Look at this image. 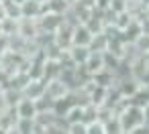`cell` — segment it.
Wrapping results in <instances>:
<instances>
[{
    "label": "cell",
    "instance_id": "obj_1",
    "mask_svg": "<svg viewBox=\"0 0 149 134\" xmlns=\"http://www.w3.org/2000/svg\"><path fill=\"white\" fill-rule=\"evenodd\" d=\"M118 120H120V126H123L125 134H129L133 128H137V126H141V124H147V120H145V110L139 108V106H133V104H129V106L120 112Z\"/></svg>",
    "mask_w": 149,
    "mask_h": 134
},
{
    "label": "cell",
    "instance_id": "obj_2",
    "mask_svg": "<svg viewBox=\"0 0 149 134\" xmlns=\"http://www.w3.org/2000/svg\"><path fill=\"white\" fill-rule=\"evenodd\" d=\"M17 110V116L21 120H35L37 114H39V108H37V100H31V98H21L15 106Z\"/></svg>",
    "mask_w": 149,
    "mask_h": 134
},
{
    "label": "cell",
    "instance_id": "obj_3",
    "mask_svg": "<svg viewBox=\"0 0 149 134\" xmlns=\"http://www.w3.org/2000/svg\"><path fill=\"white\" fill-rule=\"evenodd\" d=\"M37 23H39V29H41V33H55L63 23H65V16L63 14H57V12H45L41 19H37Z\"/></svg>",
    "mask_w": 149,
    "mask_h": 134
},
{
    "label": "cell",
    "instance_id": "obj_4",
    "mask_svg": "<svg viewBox=\"0 0 149 134\" xmlns=\"http://www.w3.org/2000/svg\"><path fill=\"white\" fill-rule=\"evenodd\" d=\"M39 33H41V29H39V23H37L35 19H21V21H19V31H17V35H21L23 39L35 41Z\"/></svg>",
    "mask_w": 149,
    "mask_h": 134
},
{
    "label": "cell",
    "instance_id": "obj_5",
    "mask_svg": "<svg viewBox=\"0 0 149 134\" xmlns=\"http://www.w3.org/2000/svg\"><path fill=\"white\" fill-rule=\"evenodd\" d=\"M70 91H72V89H70V85H68L61 77H57V79L47 81L45 96H47V98H51V100H61V98H65Z\"/></svg>",
    "mask_w": 149,
    "mask_h": 134
},
{
    "label": "cell",
    "instance_id": "obj_6",
    "mask_svg": "<svg viewBox=\"0 0 149 134\" xmlns=\"http://www.w3.org/2000/svg\"><path fill=\"white\" fill-rule=\"evenodd\" d=\"M92 37H94V33H92L84 23H82V25H76V27H74V39H72V45H76V47H90Z\"/></svg>",
    "mask_w": 149,
    "mask_h": 134
},
{
    "label": "cell",
    "instance_id": "obj_7",
    "mask_svg": "<svg viewBox=\"0 0 149 134\" xmlns=\"http://www.w3.org/2000/svg\"><path fill=\"white\" fill-rule=\"evenodd\" d=\"M45 89H47V81L41 77V79H31L27 83V87L23 89V96L25 98H31V100H39L45 96Z\"/></svg>",
    "mask_w": 149,
    "mask_h": 134
},
{
    "label": "cell",
    "instance_id": "obj_8",
    "mask_svg": "<svg viewBox=\"0 0 149 134\" xmlns=\"http://www.w3.org/2000/svg\"><path fill=\"white\" fill-rule=\"evenodd\" d=\"M21 8H23V19H41L47 10H45V4H39V2H35V0H25V2L21 4Z\"/></svg>",
    "mask_w": 149,
    "mask_h": 134
},
{
    "label": "cell",
    "instance_id": "obj_9",
    "mask_svg": "<svg viewBox=\"0 0 149 134\" xmlns=\"http://www.w3.org/2000/svg\"><path fill=\"white\" fill-rule=\"evenodd\" d=\"M116 73L112 71V69H108V67H104V69H100L98 73H94V77H92V81L96 83V85H102V87H112L114 83H116Z\"/></svg>",
    "mask_w": 149,
    "mask_h": 134
},
{
    "label": "cell",
    "instance_id": "obj_10",
    "mask_svg": "<svg viewBox=\"0 0 149 134\" xmlns=\"http://www.w3.org/2000/svg\"><path fill=\"white\" fill-rule=\"evenodd\" d=\"M108 45H110V37L106 31L102 33H96L92 37V43H90V51H96V53H104L108 51Z\"/></svg>",
    "mask_w": 149,
    "mask_h": 134
},
{
    "label": "cell",
    "instance_id": "obj_11",
    "mask_svg": "<svg viewBox=\"0 0 149 134\" xmlns=\"http://www.w3.org/2000/svg\"><path fill=\"white\" fill-rule=\"evenodd\" d=\"M68 53H70V57H72V61L76 65H84L88 61V57H90L92 51H90V47H76V45H72L68 49Z\"/></svg>",
    "mask_w": 149,
    "mask_h": 134
},
{
    "label": "cell",
    "instance_id": "obj_12",
    "mask_svg": "<svg viewBox=\"0 0 149 134\" xmlns=\"http://www.w3.org/2000/svg\"><path fill=\"white\" fill-rule=\"evenodd\" d=\"M84 67H86L92 75L98 73L100 69H104V53H96V51H92L90 57H88V61L84 63Z\"/></svg>",
    "mask_w": 149,
    "mask_h": 134
},
{
    "label": "cell",
    "instance_id": "obj_13",
    "mask_svg": "<svg viewBox=\"0 0 149 134\" xmlns=\"http://www.w3.org/2000/svg\"><path fill=\"white\" fill-rule=\"evenodd\" d=\"M70 2L68 0H47V4H45V10L49 12H57V14H65L70 10Z\"/></svg>",
    "mask_w": 149,
    "mask_h": 134
},
{
    "label": "cell",
    "instance_id": "obj_14",
    "mask_svg": "<svg viewBox=\"0 0 149 134\" xmlns=\"http://www.w3.org/2000/svg\"><path fill=\"white\" fill-rule=\"evenodd\" d=\"M131 45L137 49V53H139V55H143V57H145V55L149 53V35H147V33H141V35L131 43Z\"/></svg>",
    "mask_w": 149,
    "mask_h": 134
},
{
    "label": "cell",
    "instance_id": "obj_15",
    "mask_svg": "<svg viewBox=\"0 0 149 134\" xmlns=\"http://www.w3.org/2000/svg\"><path fill=\"white\" fill-rule=\"evenodd\" d=\"M68 134H88V124L86 122L68 124Z\"/></svg>",
    "mask_w": 149,
    "mask_h": 134
},
{
    "label": "cell",
    "instance_id": "obj_16",
    "mask_svg": "<svg viewBox=\"0 0 149 134\" xmlns=\"http://www.w3.org/2000/svg\"><path fill=\"white\" fill-rule=\"evenodd\" d=\"M88 134H106V126H104V122H100V120L90 122V124H88Z\"/></svg>",
    "mask_w": 149,
    "mask_h": 134
},
{
    "label": "cell",
    "instance_id": "obj_17",
    "mask_svg": "<svg viewBox=\"0 0 149 134\" xmlns=\"http://www.w3.org/2000/svg\"><path fill=\"white\" fill-rule=\"evenodd\" d=\"M110 6H112V0H96V10H110Z\"/></svg>",
    "mask_w": 149,
    "mask_h": 134
},
{
    "label": "cell",
    "instance_id": "obj_18",
    "mask_svg": "<svg viewBox=\"0 0 149 134\" xmlns=\"http://www.w3.org/2000/svg\"><path fill=\"white\" fill-rule=\"evenodd\" d=\"M129 134H149V124H141V126L133 128Z\"/></svg>",
    "mask_w": 149,
    "mask_h": 134
},
{
    "label": "cell",
    "instance_id": "obj_19",
    "mask_svg": "<svg viewBox=\"0 0 149 134\" xmlns=\"http://www.w3.org/2000/svg\"><path fill=\"white\" fill-rule=\"evenodd\" d=\"M8 51V37H0V55Z\"/></svg>",
    "mask_w": 149,
    "mask_h": 134
},
{
    "label": "cell",
    "instance_id": "obj_20",
    "mask_svg": "<svg viewBox=\"0 0 149 134\" xmlns=\"http://www.w3.org/2000/svg\"><path fill=\"white\" fill-rule=\"evenodd\" d=\"M143 110H145V120H147V124H149V104H147Z\"/></svg>",
    "mask_w": 149,
    "mask_h": 134
},
{
    "label": "cell",
    "instance_id": "obj_21",
    "mask_svg": "<svg viewBox=\"0 0 149 134\" xmlns=\"http://www.w3.org/2000/svg\"><path fill=\"white\" fill-rule=\"evenodd\" d=\"M35 2H39V4H47V0H35Z\"/></svg>",
    "mask_w": 149,
    "mask_h": 134
},
{
    "label": "cell",
    "instance_id": "obj_22",
    "mask_svg": "<svg viewBox=\"0 0 149 134\" xmlns=\"http://www.w3.org/2000/svg\"><path fill=\"white\" fill-rule=\"evenodd\" d=\"M0 134H8V130H4V128H0Z\"/></svg>",
    "mask_w": 149,
    "mask_h": 134
},
{
    "label": "cell",
    "instance_id": "obj_23",
    "mask_svg": "<svg viewBox=\"0 0 149 134\" xmlns=\"http://www.w3.org/2000/svg\"><path fill=\"white\" fill-rule=\"evenodd\" d=\"M68 2H70V4H74V2H76V0H68Z\"/></svg>",
    "mask_w": 149,
    "mask_h": 134
}]
</instances>
